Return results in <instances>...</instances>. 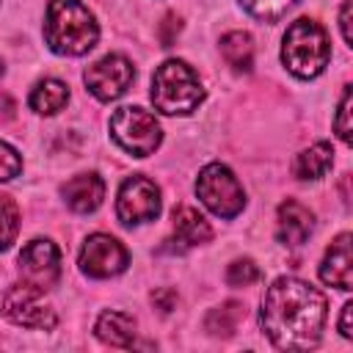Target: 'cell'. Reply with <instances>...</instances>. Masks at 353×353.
Instances as JSON below:
<instances>
[{"label":"cell","mask_w":353,"mask_h":353,"mask_svg":"<svg viewBox=\"0 0 353 353\" xmlns=\"http://www.w3.org/2000/svg\"><path fill=\"white\" fill-rule=\"evenodd\" d=\"M331 160H334V149L331 143L320 141V143H312L309 149H303L295 163H292V174L298 179H320L328 168H331Z\"/></svg>","instance_id":"cell-18"},{"label":"cell","mask_w":353,"mask_h":353,"mask_svg":"<svg viewBox=\"0 0 353 353\" xmlns=\"http://www.w3.org/2000/svg\"><path fill=\"white\" fill-rule=\"evenodd\" d=\"M328 58H331V44L320 22L301 17L287 28L284 44H281V61L295 77L301 80L317 77L325 69Z\"/></svg>","instance_id":"cell-3"},{"label":"cell","mask_w":353,"mask_h":353,"mask_svg":"<svg viewBox=\"0 0 353 353\" xmlns=\"http://www.w3.org/2000/svg\"><path fill=\"white\" fill-rule=\"evenodd\" d=\"M196 193L204 201V207L221 218H234L245 207V193L237 176L221 163H210L199 171Z\"/></svg>","instance_id":"cell-6"},{"label":"cell","mask_w":353,"mask_h":353,"mask_svg":"<svg viewBox=\"0 0 353 353\" xmlns=\"http://www.w3.org/2000/svg\"><path fill=\"white\" fill-rule=\"evenodd\" d=\"M132 77H135L132 63H130L124 55H116V52L99 58L97 63H91V66L85 69V74H83L88 91H91L97 99H102V102H110V99L121 97V94L130 88Z\"/></svg>","instance_id":"cell-8"},{"label":"cell","mask_w":353,"mask_h":353,"mask_svg":"<svg viewBox=\"0 0 353 353\" xmlns=\"http://www.w3.org/2000/svg\"><path fill=\"white\" fill-rule=\"evenodd\" d=\"M63 201L74 210V212H94L99 204H102V196H105V182L97 176V174H77L72 176L63 188Z\"/></svg>","instance_id":"cell-14"},{"label":"cell","mask_w":353,"mask_h":353,"mask_svg":"<svg viewBox=\"0 0 353 353\" xmlns=\"http://www.w3.org/2000/svg\"><path fill=\"white\" fill-rule=\"evenodd\" d=\"M243 320H245V306L237 303V301H226L223 306L207 312L204 328H207L212 336H232Z\"/></svg>","instance_id":"cell-20"},{"label":"cell","mask_w":353,"mask_h":353,"mask_svg":"<svg viewBox=\"0 0 353 353\" xmlns=\"http://www.w3.org/2000/svg\"><path fill=\"white\" fill-rule=\"evenodd\" d=\"M0 74H3V63H0Z\"/></svg>","instance_id":"cell-29"},{"label":"cell","mask_w":353,"mask_h":353,"mask_svg":"<svg viewBox=\"0 0 353 353\" xmlns=\"http://www.w3.org/2000/svg\"><path fill=\"white\" fill-rule=\"evenodd\" d=\"M152 301H154V303H160V309H163V312H171V309H174V303H176V292H174V290H157V292L152 295Z\"/></svg>","instance_id":"cell-27"},{"label":"cell","mask_w":353,"mask_h":353,"mask_svg":"<svg viewBox=\"0 0 353 353\" xmlns=\"http://www.w3.org/2000/svg\"><path fill=\"white\" fill-rule=\"evenodd\" d=\"M127 268V248L110 234H91L80 248V270L94 279L119 276Z\"/></svg>","instance_id":"cell-10"},{"label":"cell","mask_w":353,"mask_h":353,"mask_svg":"<svg viewBox=\"0 0 353 353\" xmlns=\"http://www.w3.org/2000/svg\"><path fill=\"white\" fill-rule=\"evenodd\" d=\"M350 314H353V303H345L342 306V317H339V331H342L345 339L353 336V331H350Z\"/></svg>","instance_id":"cell-28"},{"label":"cell","mask_w":353,"mask_h":353,"mask_svg":"<svg viewBox=\"0 0 353 353\" xmlns=\"http://www.w3.org/2000/svg\"><path fill=\"white\" fill-rule=\"evenodd\" d=\"M116 212L121 223H143L160 215V190L146 176H130L119 188Z\"/></svg>","instance_id":"cell-9"},{"label":"cell","mask_w":353,"mask_h":353,"mask_svg":"<svg viewBox=\"0 0 353 353\" xmlns=\"http://www.w3.org/2000/svg\"><path fill=\"white\" fill-rule=\"evenodd\" d=\"M97 336L113 347H130L135 339V320L124 312H105L97 320Z\"/></svg>","instance_id":"cell-16"},{"label":"cell","mask_w":353,"mask_h":353,"mask_svg":"<svg viewBox=\"0 0 353 353\" xmlns=\"http://www.w3.org/2000/svg\"><path fill=\"white\" fill-rule=\"evenodd\" d=\"M19 232V210L11 196H0V251L11 248Z\"/></svg>","instance_id":"cell-22"},{"label":"cell","mask_w":353,"mask_h":353,"mask_svg":"<svg viewBox=\"0 0 353 353\" xmlns=\"http://www.w3.org/2000/svg\"><path fill=\"white\" fill-rule=\"evenodd\" d=\"M314 229V215L295 199H287L276 215V237L284 245H301Z\"/></svg>","instance_id":"cell-13"},{"label":"cell","mask_w":353,"mask_h":353,"mask_svg":"<svg viewBox=\"0 0 353 353\" xmlns=\"http://www.w3.org/2000/svg\"><path fill=\"white\" fill-rule=\"evenodd\" d=\"M174 234L185 245H201L212 237V229H210V223L204 221V215L199 210L176 207L174 210Z\"/></svg>","instance_id":"cell-15"},{"label":"cell","mask_w":353,"mask_h":353,"mask_svg":"<svg viewBox=\"0 0 353 353\" xmlns=\"http://www.w3.org/2000/svg\"><path fill=\"white\" fill-rule=\"evenodd\" d=\"M41 292L44 290H39L28 281L8 287L6 295H3V314L11 323L22 325V328H52L55 325V312L44 301Z\"/></svg>","instance_id":"cell-7"},{"label":"cell","mask_w":353,"mask_h":353,"mask_svg":"<svg viewBox=\"0 0 353 353\" xmlns=\"http://www.w3.org/2000/svg\"><path fill=\"white\" fill-rule=\"evenodd\" d=\"M259 279V268L251 259H234L226 270V281L232 287H251Z\"/></svg>","instance_id":"cell-23"},{"label":"cell","mask_w":353,"mask_h":353,"mask_svg":"<svg viewBox=\"0 0 353 353\" xmlns=\"http://www.w3.org/2000/svg\"><path fill=\"white\" fill-rule=\"evenodd\" d=\"M66 102H69V88H66L61 80H55V77L39 80V83L33 85L30 97H28V105H30L36 113H41V116L58 113Z\"/></svg>","instance_id":"cell-17"},{"label":"cell","mask_w":353,"mask_h":353,"mask_svg":"<svg viewBox=\"0 0 353 353\" xmlns=\"http://www.w3.org/2000/svg\"><path fill=\"white\" fill-rule=\"evenodd\" d=\"M19 171H22V157H19V152H17L14 146H8V143L0 141V182L14 179Z\"/></svg>","instance_id":"cell-25"},{"label":"cell","mask_w":353,"mask_h":353,"mask_svg":"<svg viewBox=\"0 0 353 353\" xmlns=\"http://www.w3.org/2000/svg\"><path fill=\"white\" fill-rule=\"evenodd\" d=\"M221 55L234 72H248L254 66V41L243 30H232L221 39Z\"/></svg>","instance_id":"cell-19"},{"label":"cell","mask_w":353,"mask_h":353,"mask_svg":"<svg viewBox=\"0 0 353 353\" xmlns=\"http://www.w3.org/2000/svg\"><path fill=\"white\" fill-rule=\"evenodd\" d=\"M325 295L312 284L284 276L276 279L262 298V328L281 350H309L320 342L325 325Z\"/></svg>","instance_id":"cell-1"},{"label":"cell","mask_w":353,"mask_h":353,"mask_svg":"<svg viewBox=\"0 0 353 353\" xmlns=\"http://www.w3.org/2000/svg\"><path fill=\"white\" fill-rule=\"evenodd\" d=\"M204 88L185 61H165L152 77V102L165 116H185L199 108Z\"/></svg>","instance_id":"cell-4"},{"label":"cell","mask_w":353,"mask_h":353,"mask_svg":"<svg viewBox=\"0 0 353 353\" xmlns=\"http://www.w3.org/2000/svg\"><path fill=\"white\" fill-rule=\"evenodd\" d=\"M350 232H342L331 248L325 251L323 256V265H320V279L336 290H350L353 287V256H350Z\"/></svg>","instance_id":"cell-12"},{"label":"cell","mask_w":353,"mask_h":353,"mask_svg":"<svg viewBox=\"0 0 353 353\" xmlns=\"http://www.w3.org/2000/svg\"><path fill=\"white\" fill-rule=\"evenodd\" d=\"M295 3H301V0H240V6H243L254 19H262V22H276V19L284 17Z\"/></svg>","instance_id":"cell-21"},{"label":"cell","mask_w":353,"mask_h":353,"mask_svg":"<svg viewBox=\"0 0 353 353\" xmlns=\"http://www.w3.org/2000/svg\"><path fill=\"white\" fill-rule=\"evenodd\" d=\"M350 105H353V94H350V85H347L345 94H342V99H339L336 119H334V130H336V135L345 143H350V132H353V127H350Z\"/></svg>","instance_id":"cell-24"},{"label":"cell","mask_w":353,"mask_h":353,"mask_svg":"<svg viewBox=\"0 0 353 353\" xmlns=\"http://www.w3.org/2000/svg\"><path fill=\"white\" fill-rule=\"evenodd\" d=\"M19 273L28 284L47 290L61 276V254L50 240H30L19 254Z\"/></svg>","instance_id":"cell-11"},{"label":"cell","mask_w":353,"mask_h":353,"mask_svg":"<svg viewBox=\"0 0 353 353\" xmlns=\"http://www.w3.org/2000/svg\"><path fill=\"white\" fill-rule=\"evenodd\" d=\"M44 39L58 55H83L97 44L99 28L80 0H50Z\"/></svg>","instance_id":"cell-2"},{"label":"cell","mask_w":353,"mask_h":353,"mask_svg":"<svg viewBox=\"0 0 353 353\" xmlns=\"http://www.w3.org/2000/svg\"><path fill=\"white\" fill-rule=\"evenodd\" d=\"M339 28H342V39L347 47H353V33H350V0L342 3V11H339Z\"/></svg>","instance_id":"cell-26"},{"label":"cell","mask_w":353,"mask_h":353,"mask_svg":"<svg viewBox=\"0 0 353 353\" xmlns=\"http://www.w3.org/2000/svg\"><path fill=\"white\" fill-rule=\"evenodd\" d=\"M110 135H113V141L124 152H130L135 157L152 154L160 146V141H163V130H160L157 119L149 110L130 108V105L127 108H119L110 116Z\"/></svg>","instance_id":"cell-5"}]
</instances>
